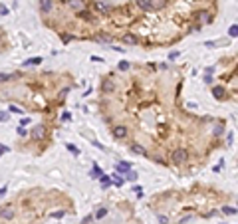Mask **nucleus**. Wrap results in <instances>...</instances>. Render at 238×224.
Instances as JSON below:
<instances>
[{"mask_svg": "<svg viewBox=\"0 0 238 224\" xmlns=\"http://www.w3.org/2000/svg\"><path fill=\"white\" fill-rule=\"evenodd\" d=\"M169 159H171V163H175V165H185L186 161H189V151L183 147H177L173 149L171 153H169Z\"/></svg>", "mask_w": 238, "mask_h": 224, "instance_id": "f257e3e1", "label": "nucleus"}, {"mask_svg": "<svg viewBox=\"0 0 238 224\" xmlns=\"http://www.w3.org/2000/svg\"><path fill=\"white\" fill-rule=\"evenodd\" d=\"M115 91V81L111 79V76L103 77L101 79V95H111Z\"/></svg>", "mask_w": 238, "mask_h": 224, "instance_id": "f03ea898", "label": "nucleus"}, {"mask_svg": "<svg viewBox=\"0 0 238 224\" xmlns=\"http://www.w3.org/2000/svg\"><path fill=\"white\" fill-rule=\"evenodd\" d=\"M111 133H113V137H115V139H127L129 129L125 127V125L115 123V125H111Z\"/></svg>", "mask_w": 238, "mask_h": 224, "instance_id": "7ed1b4c3", "label": "nucleus"}, {"mask_svg": "<svg viewBox=\"0 0 238 224\" xmlns=\"http://www.w3.org/2000/svg\"><path fill=\"white\" fill-rule=\"evenodd\" d=\"M54 8V0H40V14L48 16Z\"/></svg>", "mask_w": 238, "mask_h": 224, "instance_id": "20e7f679", "label": "nucleus"}, {"mask_svg": "<svg viewBox=\"0 0 238 224\" xmlns=\"http://www.w3.org/2000/svg\"><path fill=\"white\" fill-rule=\"evenodd\" d=\"M131 151H133L135 155H143V157H149V151L143 147V143H133V145H131Z\"/></svg>", "mask_w": 238, "mask_h": 224, "instance_id": "39448f33", "label": "nucleus"}, {"mask_svg": "<svg viewBox=\"0 0 238 224\" xmlns=\"http://www.w3.org/2000/svg\"><path fill=\"white\" fill-rule=\"evenodd\" d=\"M212 95L216 99H226V89L222 86H216V87H212Z\"/></svg>", "mask_w": 238, "mask_h": 224, "instance_id": "423d86ee", "label": "nucleus"}, {"mask_svg": "<svg viewBox=\"0 0 238 224\" xmlns=\"http://www.w3.org/2000/svg\"><path fill=\"white\" fill-rule=\"evenodd\" d=\"M121 42H125V44H137L139 40H137L135 34H125V36H121Z\"/></svg>", "mask_w": 238, "mask_h": 224, "instance_id": "0eeeda50", "label": "nucleus"}, {"mask_svg": "<svg viewBox=\"0 0 238 224\" xmlns=\"http://www.w3.org/2000/svg\"><path fill=\"white\" fill-rule=\"evenodd\" d=\"M34 139H42L44 137V127L42 125H38V127H34V133H32Z\"/></svg>", "mask_w": 238, "mask_h": 224, "instance_id": "6e6552de", "label": "nucleus"}, {"mask_svg": "<svg viewBox=\"0 0 238 224\" xmlns=\"http://www.w3.org/2000/svg\"><path fill=\"white\" fill-rule=\"evenodd\" d=\"M0 216H2V218H12V216H14V210L12 208H2L0 210Z\"/></svg>", "mask_w": 238, "mask_h": 224, "instance_id": "1a4fd4ad", "label": "nucleus"}, {"mask_svg": "<svg viewBox=\"0 0 238 224\" xmlns=\"http://www.w3.org/2000/svg\"><path fill=\"white\" fill-rule=\"evenodd\" d=\"M115 169H117L119 173H127L129 169H131V165H129V163H119V165H117Z\"/></svg>", "mask_w": 238, "mask_h": 224, "instance_id": "9d476101", "label": "nucleus"}, {"mask_svg": "<svg viewBox=\"0 0 238 224\" xmlns=\"http://www.w3.org/2000/svg\"><path fill=\"white\" fill-rule=\"evenodd\" d=\"M38 64H42V58H32V60H26V62H24V66H38Z\"/></svg>", "mask_w": 238, "mask_h": 224, "instance_id": "9b49d317", "label": "nucleus"}, {"mask_svg": "<svg viewBox=\"0 0 238 224\" xmlns=\"http://www.w3.org/2000/svg\"><path fill=\"white\" fill-rule=\"evenodd\" d=\"M105 214H107V208H99L97 212H95V218H103Z\"/></svg>", "mask_w": 238, "mask_h": 224, "instance_id": "f8f14e48", "label": "nucleus"}, {"mask_svg": "<svg viewBox=\"0 0 238 224\" xmlns=\"http://www.w3.org/2000/svg\"><path fill=\"white\" fill-rule=\"evenodd\" d=\"M129 70V62H119V72H125Z\"/></svg>", "mask_w": 238, "mask_h": 224, "instance_id": "ddd939ff", "label": "nucleus"}, {"mask_svg": "<svg viewBox=\"0 0 238 224\" xmlns=\"http://www.w3.org/2000/svg\"><path fill=\"white\" fill-rule=\"evenodd\" d=\"M101 185L105 186V188H107V186L111 185V181H109V176H103V179H101Z\"/></svg>", "mask_w": 238, "mask_h": 224, "instance_id": "4468645a", "label": "nucleus"}, {"mask_svg": "<svg viewBox=\"0 0 238 224\" xmlns=\"http://www.w3.org/2000/svg\"><path fill=\"white\" fill-rule=\"evenodd\" d=\"M123 185V179L121 176H115V186H121Z\"/></svg>", "mask_w": 238, "mask_h": 224, "instance_id": "2eb2a0df", "label": "nucleus"}, {"mask_svg": "<svg viewBox=\"0 0 238 224\" xmlns=\"http://www.w3.org/2000/svg\"><path fill=\"white\" fill-rule=\"evenodd\" d=\"M236 30H238V28H236V24H234V26H232V28H230V30H228V32H230V36H232V38H234V36H236Z\"/></svg>", "mask_w": 238, "mask_h": 224, "instance_id": "dca6fc26", "label": "nucleus"}, {"mask_svg": "<svg viewBox=\"0 0 238 224\" xmlns=\"http://www.w3.org/2000/svg\"><path fill=\"white\" fill-rule=\"evenodd\" d=\"M67 149H70L71 153H76V155H77V153H80V151H77V147H74V145H67Z\"/></svg>", "mask_w": 238, "mask_h": 224, "instance_id": "f3484780", "label": "nucleus"}, {"mask_svg": "<svg viewBox=\"0 0 238 224\" xmlns=\"http://www.w3.org/2000/svg\"><path fill=\"white\" fill-rule=\"evenodd\" d=\"M129 179H131V181H137V175H135V173H131V171H129Z\"/></svg>", "mask_w": 238, "mask_h": 224, "instance_id": "a211bd4d", "label": "nucleus"}]
</instances>
